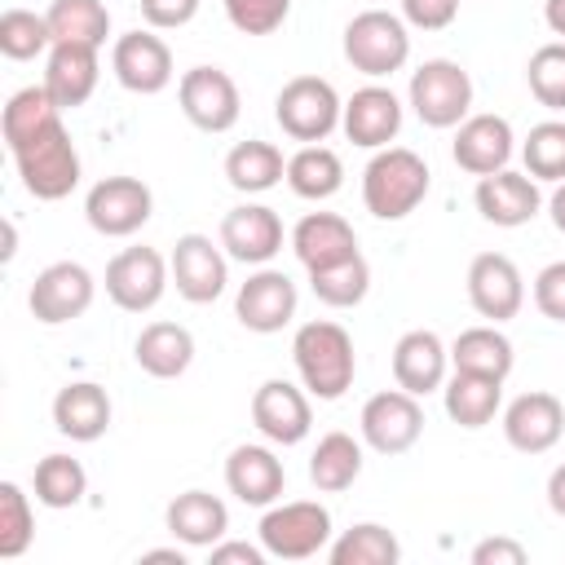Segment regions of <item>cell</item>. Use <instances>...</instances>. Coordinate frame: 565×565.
<instances>
[{"label":"cell","mask_w":565,"mask_h":565,"mask_svg":"<svg viewBox=\"0 0 565 565\" xmlns=\"http://www.w3.org/2000/svg\"><path fill=\"white\" fill-rule=\"evenodd\" d=\"M291 358L300 371V384L309 388V397L318 402H335L344 397V388L358 375V353H353V335L331 322V318H313L305 327H296L291 335Z\"/></svg>","instance_id":"6da1fadb"},{"label":"cell","mask_w":565,"mask_h":565,"mask_svg":"<svg viewBox=\"0 0 565 565\" xmlns=\"http://www.w3.org/2000/svg\"><path fill=\"white\" fill-rule=\"evenodd\" d=\"M9 154L18 163V177H22L26 194H35L44 203H57L79 185V150H75L62 115L49 119L40 132L22 137L18 146H9Z\"/></svg>","instance_id":"7a4b0ae2"},{"label":"cell","mask_w":565,"mask_h":565,"mask_svg":"<svg viewBox=\"0 0 565 565\" xmlns=\"http://www.w3.org/2000/svg\"><path fill=\"white\" fill-rule=\"evenodd\" d=\"M428 163L406 146H384L362 172V203L375 221H402L428 199Z\"/></svg>","instance_id":"3957f363"},{"label":"cell","mask_w":565,"mask_h":565,"mask_svg":"<svg viewBox=\"0 0 565 565\" xmlns=\"http://www.w3.org/2000/svg\"><path fill=\"white\" fill-rule=\"evenodd\" d=\"M340 115H344V102L340 93L331 88V79L322 75H296L278 88L274 97V119L278 128L291 137V141H305V146H318L327 141L335 128H340Z\"/></svg>","instance_id":"277c9868"},{"label":"cell","mask_w":565,"mask_h":565,"mask_svg":"<svg viewBox=\"0 0 565 565\" xmlns=\"http://www.w3.org/2000/svg\"><path fill=\"white\" fill-rule=\"evenodd\" d=\"M256 534H260V547L278 561H309L331 547V512L318 499L269 503Z\"/></svg>","instance_id":"5b68a950"},{"label":"cell","mask_w":565,"mask_h":565,"mask_svg":"<svg viewBox=\"0 0 565 565\" xmlns=\"http://www.w3.org/2000/svg\"><path fill=\"white\" fill-rule=\"evenodd\" d=\"M344 57H349L353 71H362L371 79H384V75L402 71L406 57H411L406 18H397L388 9H362L344 26Z\"/></svg>","instance_id":"8992f818"},{"label":"cell","mask_w":565,"mask_h":565,"mask_svg":"<svg viewBox=\"0 0 565 565\" xmlns=\"http://www.w3.org/2000/svg\"><path fill=\"white\" fill-rule=\"evenodd\" d=\"M419 124L428 128H459L472 110V75L450 62V57H428L424 66L411 71V88H406Z\"/></svg>","instance_id":"52a82bcc"},{"label":"cell","mask_w":565,"mask_h":565,"mask_svg":"<svg viewBox=\"0 0 565 565\" xmlns=\"http://www.w3.org/2000/svg\"><path fill=\"white\" fill-rule=\"evenodd\" d=\"M168 282H172L168 260H163L154 247H146V243L115 252L110 265H106V296H110L124 313H146V309H154V305L163 300Z\"/></svg>","instance_id":"ba28073f"},{"label":"cell","mask_w":565,"mask_h":565,"mask_svg":"<svg viewBox=\"0 0 565 565\" xmlns=\"http://www.w3.org/2000/svg\"><path fill=\"white\" fill-rule=\"evenodd\" d=\"M177 102H181V115L203 132H230L243 115L238 84L221 66H190L177 79Z\"/></svg>","instance_id":"9c48e42d"},{"label":"cell","mask_w":565,"mask_h":565,"mask_svg":"<svg viewBox=\"0 0 565 565\" xmlns=\"http://www.w3.org/2000/svg\"><path fill=\"white\" fill-rule=\"evenodd\" d=\"M154 212V194L141 177H102L88 199H84V216L97 234L106 238H128L137 234Z\"/></svg>","instance_id":"30bf717a"},{"label":"cell","mask_w":565,"mask_h":565,"mask_svg":"<svg viewBox=\"0 0 565 565\" xmlns=\"http://www.w3.org/2000/svg\"><path fill=\"white\" fill-rule=\"evenodd\" d=\"M93 296H97V282H93V274L79 260H53V265H44L35 274L26 305H31L35 322L62 327V322L84 318L88 305H93Z\"/></svg>","instance_id":"8fae6325"},{"label":"cell","mask_w":565,"mask_h":565,"mask_svg":"<svg viewBox=\"0 0 565 565\" xmlns=\"http://www.w3.org/2000/svg\"><path fill=\"white\" fill-rule=\"evenodd\" d=\"M358 428H362V441L371 450H380V455H406L419 441V433H424V406L406 388H384V393L366 397Z\"/></svg>","instance_id":"7c38bea8"},{"label":"cell","mask_w":565,"mask_h":565,"mask_svg":"<svg viewBox=\"0 0 565 565\" xmlns=\"http://www.w3.org/2000/svg\"><path fill=\"white\" fill-rule=\"evenodd\" d=\"M168 269H172L177 296L190 300V305H212L230 282L225 252L207 234H181L172 256H168Z\"/></svg>","instance_id":"4fadbf2b"},{"label":"cell","mask_w":565,"mask_h":565,"mask_svg":"<svg viewBox=\"0 0 565 565\" xmlns=\"http://www.w3.org/2000/svg\"><path fill=\"white\" fill-rule=\"evenodd\" d=\"M296 282L282 274V269H256V274H247V282L238 287V296H234V318L247 327V331H256V335H274V331H282L291 318H296Z\"/></svg>","instance_id":"5bb4252c"},{"label":"cell","mask_w":565,"mask_h":565,"mask_svg":"<svg viewBox=\"0 0 565 565\" xmlns=\"http://www.w3.org/2000/svg\"><path fill=\"white\" fill-rule=\"evenodd\" d=\"M468 300L490 322L516 318L521 305H525V278L512 265V256H503V252L472 256V265H468Z\"/></svg>","instance_id":"9a60e30c"},{"label":"cell","mask_w":565,"mask_h":565,"mask_svg":"<svg viewBox=\"0 0 565 565\" xmlns=\"http://www.w3.org/2000/svg\"><path fill=\"white\" fill-rule=\"evenodd\" d=\"M110 71L128 93L154 97L172 84V49L154 31H128L110 49Z\"/></svg>","instance_id":"2e32d148"},{"label":"cell","mask_w":565,"mask_h":565,"mask_svg":"<svg viewBox=\"0 0 565 565\" xmlns=\"http://www.w3.org/2000/svg\"><path fill=\"white\" fill-rule=\"evenodd\" d=\"M252 424L265 441L274 446H296L309 437L313 428V411H309V397L291 384V380H265L256 393H252Z\"/></svg>","instance_id":"e0dca14e"},{"label":"cell","mask_w":565,"mask_h":565,"mask_svg":"<svg viewBox=\"0 0 565 565\" xmlns=\"http://www.w3.org/2000/svg\"><path fill=\"white\" fill-rule=\"evenodd\" d=\"M503 437L521 455H547L565 437V406L552 393L530 388V393H521V397L508 402V411H503Z\"/></svg>","instance_id":"ac0fdd59"},{"label":"cell","mask_w":565,"mask_h":565,"mask_svg":"<svg viewBox=\"0 0 565 565\" xmlns=\"http://www.w3.org/2000/svg\"><path fill=\"white\" fill-rule=\"evenodd\" d=\"M221 247L230 260L269 265L282 252V221L265 203H238L221 216Z\"/></svg>","instance_id":"d6986e66"},{"label":"cell","mask_w":565,"mask_h":565,"mask_svg":"<svg viewBox=\"0 0 565 565\" xmlns=\"http://www.w3.org/2000/svg\"><path fill=\"white\" fill-rule=\"evenodd\" d=\"M472 203H477V212H481L490 225H499V230H516V225H525V221L539 216L543 194H539V181H534L530 172H512V168H503V172L477 177Z\"/></svg>","instance_id":"ffe728a7"},{"label":"cell","mask_w":565,"mask_h":565,"mask_svg":"<svg viewBox=\"0 0 565 565\" xmlns=\"http://www.w3.org/2000/svg\"><path fill=\"white\" fill-rule=\"evenodd\" d=\"M340 128L353 146L362 150H384L397 132H402V102L393 88L384 84H366L358 88L349 102H344V115H340Z\"/></svg>","instance_id":"44dd1931"},{"label":"cell","mask_w":565,"mask_h":565,"mask_svg":"<svg viewBox=\"0 0 565 565\" xmlns=\"http://www.w3.org/2000/svg\"><path fill=\"white\" fill-rule=\"evenodd\" d=\"M516 150V137H512V124L503 115H468L459 128H455V163L472 177H490V172H503L508 159Z\"/></svg>","instance_id":"7402d4cb"},{"label":"cell","mask_w":565,"mask_h":565,"mask_svg":"<svg viewBox=\"0 0 565 565\" xmlns=\"http://www.w3.org/2000/svg\"><path fill=\"white\" fill-rule=\"evenodd\" d=\"M446 366H450V349L441 344L437 331H406L397 344H393V380L397 388L415 393V397H428L446 384Z\"/></svg>","instance_id":"603a6c76"},{"label":"cell","mask_w":565,"mask_h":565,"mask_svg":"<svg viewBox=\"0 0 565 565\" xmlns=\"http://www.w3.org/2000/svg\"><path fill=\"white\" fill-rule=\"evenodd\" d=\"M225 486L238 503L269 508V503H278V494L287 486V468L269 446H234L225 459Z\"/></svg>","instance_id":"cb8c5ba5"},{"label":"cell","mask_w":565,"mask_h":565,"mask_svg":"<svg viewBox=\"0 0 565 565\" xmlns=\"http://www.w3.org/2000/svg\"><path fill=\"white\" fill-rule=\"evenodd\" d=\"M291 252L313 274V269H327L335 260L358 256V234L340 212H309L291 230Z\"/></svg>","instance_id":"d4e9b609"},{"label":"cell","mask_w":565,"mask_h":565,"mask_svg":"<svg viewBox=\"0 0 565 565\" xmlns=\"http://www.w3.org/2000/svg\"><path fill=\"white\" fill-rule=\"evenodd\" d=\"M97 75H102V62H97V49L93 44H53L49 49L44 88H49V97L62 110L84 106L93 97V88H97Z\"/></svg>","instance_id":"484cf974"},{"label":"cell","mask_w":565,"mask_h":565,"mask_svg":"<svg viewBox=\"0 0 565 565\" xmlns=\"http://www.w3.org/2000/svg\"><path fill=\"white\" fill-rule=\"evenodd\" d=\"M163 521H168V534L177 543H185V547H212L230 530V508L216 494H207V490H181L168 503Z\"/></svg>","instance_id":"4316f807"},{"label":"cell","mask_w":565,"mask_h":565,"mask_svg":"<svg viewBox=\"0 0 565 565\" xmlns=\"http://www.w3.org/2000/svg\"><path fill=\"white\" fill-rule=\"evenodd\" d=\"M53 428L71 441H97L110 428V397L93 380H75L53 397Z\"/></svg>","instance_id":"83f0119b"},{"label":"cell","mask_w":565,"mask_h":565,"mask_svg":"<svg viewBox=\"0 0 565 565\" xmlns=\"http://www.w3.org/2000/svg\"><path fill=\"white\" fill-rule=\"evenodd\" d=\"M132 358H137V366L146 375L177 380L194 362V335L181 322H150V327H141V335L132 344Z\"/></svg>","instance_id":"f1b7e54d"},{"label":"cell","mask_w":565,"mask_h":565,"mask_svg":"<svg viewBox=\"0 0 565 565\" xmlns=\"http://www.w3.org/2000/svg\"><path fill=\"white\" fill-rule=\"evenodd\" d=\"M512 340L499 331V322L490 327H468L455 335L450 344V366L455 371H468V375H490V380H508L512 375Z\"/></svg>","instance_id":"f546056e"},{"label":"cell","mask_w":565,"mask_h":565,"mask_svg":"<svg viewBox=\"0 0 565 565\" xmlns=\"http://www.w3.org/2000/svg\"><path fill=\"white\" fill-rule=\"evenodd\" d=\"M287 177V159L274 141H260V137H247L238 141L230 154H225V181L238 190V194H265L274 190L278 181Z\"/></svg>","instance_id":"4dcf8cb0"},{"label":"cell","mask_w":565,"mask_h":565,"mask_svg":"<svg viewBox=\"0 0 565 565\" xmlns=\"http://www.w3.org/2000/svg\"><path fill=\"white\" fill-rule=\"evenodd\" d=\"M441 402H446V415H450L459 428H486V424L499 415L503 380L455 371V375L441 384Z\"/></svg>","instance_id":"1f68e13d"},{"label":"cell","mask_w":565,"mask_h":565,"mask_svg":"<svg viewBox=\"0 0 565 565\" xmlns=\"http://www.w3.org/2000/svg\"><path fill=\"white\" fill-rule=\"evenodd\" d=\"M362 477V441H353L349 433H327L318 437L313 455H309V481L322 494H340Z\"/></svg>","instance_id":"d6a6232c"},{"label":"cell","mask_w":565,"mask_h":565,"mask_svg":"<svg viewBox=\"0 0 565 565\" xmlns=\"http://www.w3.org/2000/svg\"><path fill=\"white\" fill-rule=\"evenodd\" d=\"M287 185H291V194H300V199H313V203H322V199H331L340 185H344V163H340V154L331 150V146H300L291 159H287Z\"/></svg>","instance_id":"836d02e7"},{"label":"cell","mask_w":565,"mask_h":565,"mask_svg":"<svg viewBox=\"0 0 565 565\" xmlns=\"http://www.w3.org/2000/svg\"><path fill=\"white\" fill-rule=\"evenodd\" d=\"M49 31L53 44H93L102 49L110 35V9L102 0H53L49 4Z\"/></svg>","instance_id":"e575fe53"},{"label":"cell","mask_w":565,"mask_h":565,"mask_svg":"<svg viewBox=\"0 0 565 565\" xmlns=\"http://www.w3.org/2000/svg\"><path fill=\"white\" fill-rule=\"evenodd\" d=\"M331 565H397L402 561V543L388 525L380 521H358L353 530H344L331 547H327Z\"/></svg>","instance_id":"d590c367"},{"label":"cell","mask_w":565,"mask_h":565,"mask_svg":"<svg viewBox=\"0 0 565 565\" xmlns=\"http://www.w3.org/2000/svg\"><path fill=\"white\" fill-rule=\"evenodd\" d=\"M31 490H35V503L62 512V508H75L88 490V472L79 459L71 455H44L35 463V477H31Z\"/></svg>","instance_id":"8d00e7d4"},{"label":"cell","mask_w":565,"mask_h":565,"mask_svg":"<svg viewBox=\"0 0 565 565\" xmlns=\"http://www.w3.org/2000/svg\"><path fill=\"white\" fill-rule=\"evenodd\" d=\"M309 287H313V296H318L322 305H331V309H353V305H362L366 291H371V265H366V256L358 252V256H349V260H335V265H327V269H313V274H309Z\"/></svg>","instance_id":"74e56055"},{"label":"cell","mask_w":565,"mask_h":565,"mask_svg":"<svg viewBox=\"0 0 565 565\" xmlns=\"http://www.w3.org/2000/svg\"><path fill=\"white\" fill-rule=\"evenodd\" d=\"M49 49H53V31H49L44 13H31V9H4L0 13V53L9 62H31Z\"/></svg>","instance_id":"f35d334b"},{"label":"cell","mask_w":565,"mask_h":565,"mask_svg":"<svg viewBox=\"0 0 565 565\" xmlns=\"http://www.w3.org/2000/svg\"><path fill=\"white\" fill-rule=\"evenodd\" d=\"M525 172L534 181H565V119H543L521 141Z\"/></svg>","instance_id":"ab89813d"},{"label":"cell","mask_w":565,"mask_h":565,"mask_svg":"<svg viewBox=\"0 0 565 565\" xmlns=\"http://www.w3.org/2000/svg\"><path fill=\"white\" fill-rule=\"evenodd\" d=\"M35 539V516H31V499L18 481H0V556L13 561L31 547Z\"/></svg>","instance_id":"60d3db41"},{"label":"cell","mask_w":565,"mask_h":565,"mask_svg":"<svg viewBox=\"0 0 565 565\" xmlns=\"http://www.w3.org/2000/svg\"><path fill=\"white\" fill-rule=\"evenodd\" d=\"M525 79L539 106L547 110H565V40H552L543 49L530 53L525 62Z\"/></svg>","instance_id":"b9f144b4"},{"label":"cell","mask_w":565,"mask_h":565,"mask_svg":"<svg viewBox=\"0 0 565 565\" xmlns=\"http://www.w3.org/2000/svg\"><path fill=\"white\" fill-rule=\"evenodd\" d=\"M291 13V0H225V18L243 35H274Z\"/></svg>","instance_id":"7bdbcfd3"},{"label":"cell","mask_w":565,"mask_h":565,"mask_svg":"<svg viewBox=\"0 0 565 565\" xmlns=\"http://www.w3.org/2000/svg\"><path fill=\"white\" fill-rule=\"evenodd\" d=\"M534 305L543 318L552 322H565V260H552L539 269L534 278Z\"/></svg>","instance_id":"ee69618b"},{"label":"cell","mask_w":565,"mask_h":565,"mask_svg":"<svg viewBox=\"0 0 565 565\" xmlns=\"http://www.w3.org/2000/svg\"><path fill=\"white\" fill-rule=\"evenodd\" d=\"M463 0H402V18L419 31H446L459 18Z\"/></svg>","instance_id":"f6af8a7d"},{"label":"cell","mask_w":565,"mask_h":565,"mask_svg":"<svg viewBox=\"0 0 565 565\" xmlns=\"http://www.w3.org/2000/svg\"><path fill=\"white\" fill-rule=\"evenodd\" d=\"M199 0H141V18L150 31H177L185 22H194Z\"/></svg>","instance_id":"bcb514c9"},{"label":"cell","mask_w":565,"mask_h":565,"mask_svg":"<svg viewBox=\"0 0 565 565\" xmlns=\"http://www.w3.org/2000/svg\"><path fill=\"white\" fill-rule=\"evenodd\" d=\"M472 565H525V547L516 539L494 534V539H481L472 547Z\"/></svg>","instance_id":"7dc6e473"},{"label":"cell","mask_w":565,"mask_h":565,"mask_svg":"<svg viewBox=\"0 0 565 565\" xmlns=\"http://www.w3.org/2000/svg\"><path fill=\"white\" fill-rule=\"evenodd\" d=\"M207 556H212V565H265V547H256V543H238V539H221V543H212L207 547Z\"/></svg>","instance_id":"c3c4849f"},{"label":"cell","mask_w":565,"mask_h":565,"mask_svg":"<svg viewBox=\"0 0 565 565\" xmlns=\"http://www.w3.org/2000/svg\"><path fill=\"white\" fill-rule=\"evenodd\" d=\"M547 508L556 516H565V463H556L552 477H547Z\"/></svg>","instance_id":"681fc988"},{"label":"cell","mask_w":565,"mask_h":565,"mask_svg":"<svg viewBox=\"0 0 565 565\" xmlns=\"http://www.w3.org/2000/svg\"><path fill=\"white\" fill-rule=\"evenodd\" d=\"M543 22H547L552 35L565 40V0H543Z\"/></svg>","instance_id":"f907efd6"},{"label":"cell","mask_w":565,"mask_h":565,"mask_svg":"<svg viewBox=\"0 0 565 565\" xmlns=\"http://www.w3.org/2000/svg\"><path fill=\"white\" fill-rule=\"evenodd\" d=\"M547 212H552V225L565 234V181H556V190L547 199Z\"/></svg>","instance_id":"816d5d0a"},{"label":"cell","mask_w":565,"mask_h":565,"mask_svg":"<svg viewBox=\"0 0 565 565\" xmlns=\"http://www.w3.org/2000/svg\"><path fill=\"white\" fill-rule=\"evenodd\" d=\"M141 561H172V565H185V552H181V547H150V552H141Z\"/></svg>","instance_id":"f5cc1de1"}]
</instances>
